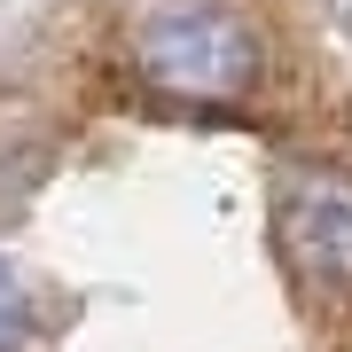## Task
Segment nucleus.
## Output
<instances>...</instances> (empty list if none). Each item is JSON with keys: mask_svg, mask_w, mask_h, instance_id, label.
<instances>
[{"mask_svg": "<svg viewBox=\"0 0 352 352\" xmlns=\"http://www.w3.org/2000/svg\"><path fill=\"white\" fill-rule=\"evenodd\" d=\"M126 71L173 110H235L258 87V39L219 0H157L126 32Z\"/></svg>", "mask_w": 352, "mask_h": 352, "instance_id": "obj_1", "label": "nucleus"}, {"mask_svg": "<svg viewBox=\"0 0 352 352\" xmlns=\"http://www.w3.org/2000/svg\"><path fill=\"white\" fill-rule=\"evenodd\" d=\"M282 258L321 289H352V180L329 164H289L274 196Z\"/></svg>", "mask_w": 352, "mask_h": 352, "instance_id": "obj_2", "label": "nucleus"}, {"mask_svg": "<svg viewBox=\"0 0 352 352\" xmlns=\"http://www.w3.org/2000/svg\"><path fill=\"white\" fill-rule=\"evenodd\" d=\"M32 337V298H24V282L0 266V352H24Z\"/></svg>", "mask_w": 352, "mask_h": 352, "instance_id": "obj_3", "label": "nucleus"}]
</instances>
